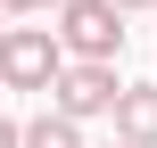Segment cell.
<instances>
[{
	"label": "cell",
	"mask_w": 157,
	"mask_h": 148,
	"mask_svg": "<svg viewBox=\"0 0 157 148\" xmlns=\"http://www.w3.org/2000/svg\"><path fill=\"white\" fill-rule=\"evenodd\" d=\"M66 66H75V58H66L58 25H17L8 49H0V82H8V91H41V99H50Z\"/></svg>",
	"instance_id": "6da1fadb"
},
{
	"label": "cell",
	"mask_w": 157,
	"mask_h": 148,
	"mask_svg": "<svg viewBox=\"0 0 157 148\" xmlns=\"http://www.w3.org/2000/svg\"><path fill=\"white\" fill-rule=\"evenodd\" d=\"M25 148H83V124H66L58 107H41V115L25 124Z\"/></svg>",
	"instance_id": "5b68a950"
},
{
	"label": "cell",
	"mask_w": 157,
	"mask_h": 148,
	"mask_svg": "<svg viewBox=\"0 0 157 148\" xmlns=\"http://www.w3.org/2000/svg\"><path fill=\"white\" fill-rule=\"evenodd\" d=\"M0 148H25V124H8V115H0Z\"/></svg>",
	"instance_id": "8992f818"
},
{
	"label": "cell",
	"mask_w": 157,
	"mask_h": 148,
	"mask_svg": "<svg viewBox=\"0 0 157 148\" xmlns=\"http://www.w3.org/2000/svg\"><path fill=\"white\" fill-rule=\"evenodd\" d=\"M116 140L157 148V82H132V91H124V107H116Z\"/></svg>",
	"instance_id": "277c9868"
},
{
	"label": "cell",
	"mask_w": 157,
	"mask_h": 148,
	"mask_svg": "<svg viewBox=\"0 0 157 148\" xmlns=\"http://www.w3.org/2000/svg\"><path fill=\"white\" fill-rule=\"evenodd\" d=\"M33 8H66V0H33Z\"/></svg>",
	"instance_id": "30bf717a"
},
{
	"label": "cell",
	"mask_w": 157,
	"mask_h": 148,
	"mask_svg": "<svg viewBox=\"0 0 157 148\" xmlns=\"http://www.w3.org/2000/svg\"><path fill=\"white\" fill-rule=\"evenodd\" d=\"M124 91H132V82H124L116 66H66V74H58V91H50V107H58L66 124H91V115H116V107H124Z\"/></svg>",
	"instance_id": "3957f363"
},
{
	"label": "cell",
	"mask_w": 157,
	"mask_h": 148,
	"mask_svg": "<svg viewBox=\"0 0 157 148\" xmlns=\"http://www.w3.org/2000/svg\"><path fill=\"white\" fill-rule=\"evenodd\" d=\"M116 8H157V0H116Z\"/></svg>",
	"instance_id": "9c48e42d"
},
{
	"label": "cell",
	"mask_w": 157,
	"mask_h": 148,
	"mask_svg": "<svg viewBox=\"0 0 157 148\" xmlns=\"http://www.w3.org/2000/svg\"><path fill=\"white\" fill-rule=\"evenodd\" d=\"M0 91H8V82H0Z\"/></svg>",
	"instance_id": "7c38bea8"
},
{
	"label": "cell",
	"mask_w": 157,
	"mask_h": 148,
	"mask_svg": "<svg viewBox=\"0 0 157 148\" xmlns=\"http://www.w3.org/2000/svg\"><path fill=\"white\" fill-rule=\"evenodd\" d=\"M25 8H33V0H0V16H25Z\"/></svg>",
	"instance_id": "52a82bcc"
},
{
	"label": "cell",
	"mask_w": 157,
	"mask_h": 148,
	"mask_svg": "<svg viewBox=\"0 0 157 148\" xmlns=\"http://www.w3.org/2000/svg\"><path fill=\"white\" fill-rule=\"evenodd\" d=\"M58 41L75 66H116L124 58V8L116 0H66L58 8Z\"/></svg>",
	"instance_id": "7a4b0ae2"
},
{
	"label": "cell",
	"mask_w": 157,
	"mask_h": 148,
	"mask_svg": "<svg viewBox=\"0 0 157 148\" xmlns=\"http://www.w3.org/2000/svg\"><path fill=\"white\" fill-rule=\"evenodd\" d=\"M8 33H17V25H8V16H0V49H8Z\"/></svg>",
	"instance_id": "ba28073f"
},
{
	"label": "cell",
	"mask_w": 157,
	"mask_h": 148,
	"mask_svg": "<svg viewBox=\"0 0 157 148\" xmlns=\"http://www.w3.org/2000/svg\"><path fill=\"white\" fill-rule=\"evenodd\" d=\"M108 148H132V140H108Z\"/></svg>",
	"instance_id": "8fae6325"
}]
</instances>
